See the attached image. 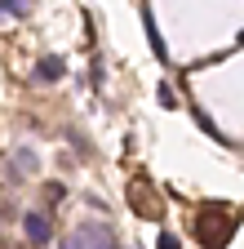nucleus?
Masks as SVG:
<instances>
[{"instance_id":"nucleus-1","label":"nucleus","mask_w":244,"mask_h":249,"mask_svg":"<svg viewBox=\"0 0 244 249\" xmlns=\"http://www.w3.org/2000/svg\"><path fill=\"white\" fill-rule=\"evenodd\" d=\"M235 227H240V218H235L231 205H200L195 218H191V236L204 249H227L235 240Z\"/></svg>"},{"instance_id":"nucleus-2","label":"nucleus","mask_w":244,"mask_h":249,"mask_svg":"<svg viewBox=\"0 0 244 249\" xmlns=\"http://www.w3.org/2000/svg\"><path fill=\"white\" fill-rule=\"evenodd\" d=\"M125 200H129V209L142 223H160L164 218V196L156 192V178H146V174H133L125 182Z\"/></svg>"},{"instance_id":"nucleus-3","label":"nucleus","mask_w":244,"mask_h":249,"mask_svg":"<svg viewBox=\"0 0 244 249\" xmlns=\"http://www.w3.org/2000/svg\"><path fill=\"white\" fill-rule=\"evenodd\" d=\"M71 249H120V240L107 223H84V227H76Z\"/></svg>"},{"instance_id":"nucleus-4","label":"nucleus","mask_w":244,"mask_h":249,"mask_svg":"<svg viewBox=\"0 0 244 249\" xmlns=\"http://www.w3.org/2000/svg\"><path fill=\"white\" fill-rule=\"evenodd\" d=\"M22 231H27V240H32L36 249H40V245H49V236H53V227H49V218H45L40 209H32V213H22Z\"/></svg>"},{"instance_id":"nucleus-5","label":"nucleus","mask_w":244,"mask_h":249,"mask_svg":"<svg viewBox=\"0 0 244 249\" xmlns=\"http://www.w3.org/2000/svg\"><path fill=\"white\" fill-rule=\"evenodd\" d=\"M142 27H146V45H151V53H156L160 62H169V49H164V36L156 31V18H151V9H142Z\"/></svg>"},{"instance_id":"nucleus-6","label":"nucleus","mask_w":244,"mask_h":249,"mask_svg":"<svg viewBox=\"0 0 244 249\" xmlns=\"http://www.w3.org/2000/svg\"><path fill=\"white\" fill-rule=\"evenodd\" d=\"M63 58H40L36 62V80H63Z\"/></svg>"},{"instance_id":"nucleus-7","label":"nucleus","mask_w":244,"mask_h":249,"mask_svg":"<svg viewBox=\"0 0 244 249\" xmlns=\"http://www.w3.org/2000/svg\"><path fill=\"white\" fill-rule=\"evenodd\" d=\"M14 169L32 174V169H36V151H27V147H22V151H14V156H9V174H14ZM22 174H18V178H22Z\"/></svg>"},{"instance_id":"nucleus-8","label":"nucleus","mask_w":244,"mask_h":249,"mask_svg":"<svg viewBox=\"0 0 244 249\" xmlns=\"http://www.w3.org/2000/svg\"><path fill=\"white\" fill-rule=\"evenodd\" d=\"M191 116H195V120H200V129H204V134H209V138H213V142H227V134H222V129H218V124H213V120H209V116H204V111H200V107H195V103H191Z\"/></svg>"},{"instance_id":"nucleus-9","label":"nucleus","mask_w":244,"mask_h":249,"mask_svg":"<svg viewBox=\"0 0 244 249\" xmlns=\"http://www.w3.org/2000/svg\"><path fill=\"white\" fill-rule=\"evenodd\" d=\"M0 9L14 14V18H27V14H32V0H0Z\"/></svg>"},{"instance_id":"nucleus-10","label":"nucleus","mask_w":244,"mask_h":249,"mask_svg":"<svg viewBox=\"0 0 244 249\" xmlns=\"http://www.w3.org/2000/svg\"><path fill=\"white\" fill-rule=\"evenodd\" d=\"M160 107H169V111L178 107V93H173V85H160Z\"/></svg>"},{"instance_id":"nucleus-11","label":"nucleus","mask_w":244,"mask_h":249,"mask_svg":"<svg viewBox=\"0 0 244 249\" xmlns=\"http://www.w3.org/2000/svg\"><path fill=\"white\" fill-rule=\"evenodd\" d=\"M156 249H182V240H178L173 231H160V240H156Z\"/></svg>"},{"instance_id":"nucleus-12","label":"nucleus","mask_w":244,"mask_h":249,"mask_svg":"<svg viewBox=\"0 0 244 249\" xmlns=\"http://www.w3.org/2000/svg\"><path fill=\"white\" fill-rule=\"evenodd\" d=\"M9 218H14V209H9V192L0 187V223H9Z\"/></svg>"},{"instance_id":"nucleus-13","label":"nucleus","mask_w":244,"mask_h":249,"mask_svg":"<svg viewBox=\"0 0 244 249\" xmlns=\"http://www.w3.org/2000/svg\"><path fill=\"white\" fill-rule=\"evenodd\" d=\"M45 200H63V182H49L45 187Z\"/></svg>"},{"instance_id":"nucleus-14","label":"nucleus","mask_w":244,"mask_h":249,"mask_svg":"<svg viewBox=\"0 0 244 249\" xmlns=\"http://www.w3.org/2000/svg\"><path fill=\"white\" fill-rule=\"evenodd\" d=\"M58 249H71V240H67V245H58Z\"/></svg>"},{"instance_id":"nucleus-15","label":"nucleus","mask_w":244,"mask_h":249,"mask_svg":"<svg viewBox=\"0 0 244 249\" xmlns=\"http://www.w3.org/2000/svg\"><path fill=\"white\" fill-rule=\"evenodd\" d=\"M27 249H36V245H27Z\"/></svg>"}]
</instances>
